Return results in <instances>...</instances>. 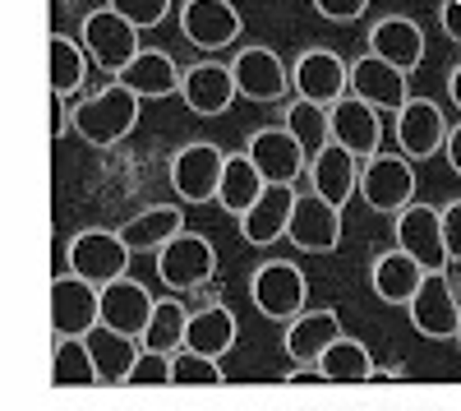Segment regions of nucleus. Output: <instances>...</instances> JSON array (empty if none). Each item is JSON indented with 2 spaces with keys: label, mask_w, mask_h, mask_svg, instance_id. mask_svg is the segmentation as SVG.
Instances as JSON below:
<instances>
[{
  "label": "nucleus",
  "mask_w": 461,
  "mask_h": 411,
  "mask_svg": "<svg viewBox=\"0 0 461 411\" xmlns=\"http://www.w3.org/2000/svg\"><path fill=\"white\" fill-rule=\"evenodd\" d=\"M139 106H143V97H134L125 84L111 79L106 88H97L93 97H84L74 106V130H79V139L93 143V148H115L121 139L134 134Z\"/></svg>",
  "instance_id": "obj_1"
},
{
  "label": "nucleus",
  "mask_w": 461,
  "mask_h": 411,
  "mask_svg": "<svg viewBox=\"0 0 461 411\" xmlns=\"http://www.w3.org/2000/svg\"><path fill=\"white\" fill-rule=\"evenodd\" d=\"M65 259H69V273L84 278L93 287H111L130 278V245L121 241V227H84L74 232L69 245H65Z\"/></svg>",
  "instance_id": "obj_2"
},
{
  "label": "nucleus",
  "mask_w": 461,
  "mask_h": 411,
  "mask_svg": "<svg viewBox=\"0 0 461 411\" xmlns=\"http://www.w3.org/2000/svg\"><path fill=\"white\" fill-rule=\"evenodd\" d=\"M249 301L263 319H277L286 328L291 319H300L310 310L304 306L310 301V278H304L300 264H291V259H267V264H258L254 278H249Z\"/></svg>",
  "instance_id": "obj_3"
},
{
  "label": "nucleus",
  "mask_w": 461,
  "mask_h": 411,
  "mask_svg": "<svg viewBox=\"0 0 461 411\" xmlns=\"http://www.w3.org/2000/svg\"><path fill=\"white\" fill-rule=\"evenodd\" d=\"M415 190H420V180L406 153H378L360 167V199L374 213H388V217L406 213L415 204Z\"/></svg>",
  "instance_id": "obj_4"
},
{
  "label": "nucleus",
  "mask_w": 461,
  "mask_h": 411,
  "mask_svg": "<svg viewBox=\"0 0 461 411\" xmlns=\"http://www.w3.org/2000/svg\"><path fill=\"white\" fill-rule=\"evenodd\" d=\"M79 42H84L88 60H93L97 69H106L111 79H115L121 69H130L134 56L143 51V47H139V28H134L130 19H121L111 5H102V10H93V14L84 19Z\"/></svg>",
  "instance_id": "obj_5"
},
{
  "label": "nucleus",
  "mask_w": 461,
  "mask_h": 411,
  "mask_svg": "<svg viewBox=\"0 0 461 411\" xmlns=\"http://www.w3.org/2000/svg\"><path fill=\"white\" fill-rule=\"evenodd\" d=\"M226 158L217 143L199 139V143H185L180 153L171 158V190L180 204H212L217 190H221V171H226Z\"/></svg>",
  "instance_id": "obj_6"
},
{
  "label": "nucleus",
  "mask_w": 461,
  "mask_h": 411,
  "mask_svg": "<svg viewBox=\"0 0 461 411\" xmlns=\"http://www.w3.org/2000/svg\"><path fill=\"white\" fill-rule=\"evenodd\" d=\"M397 250H406L415 264H425V273H447V241H443V208L434 204H411L406 213L393 217Z\"/></svg>",
  "instance_id": "obj_7"
},
{
  "label": "nucleus",
  "mask_w": 461,
  "mask_h": 411,
  "mask_svg": "<svg viewBox=\"0 0 461 411\" xmlns=\"http://www.w3.org/2000/svg\"><path fill=\"white\" fill-rule=\"evenodd\" d=\"M102 328V287L60 273L51 282V333L56 338H88Z\"/></svg>",
  "instance_id": "obj_8"
},
{
  "label": "nucleus",
  "mask_w": 461,
  "mask_h": 411,
  "mask_svg": "<svg viewBox=\"0 0 461 411\" xmlns=\"http://www.w3.org/2000/svg\"><path fill=\"white\" fill-rule=\"evenodd\" d=\"M245 153H249V162L258 167V176L267 185H295L300 176H310V153H304L300 139L286 125L254 130L245 139Z\"/></svg>",
  "instance_id": "obj_9"
},
{
  "label": "nucleus",
  "mask_w": 461,
  "mask_h": 411,
  "mask_svg": "<svg viewBox=\"0 0 461 411\" xmlns=\"http://www.w3.org/2000/svg\"><path fill=\"white\" fill-rule=\"evenodd\" d=\"M291 88L304 102L337 106L341 97H351V65H346L337 51H328V47H310L291 69Z\"/></svg>",
  "instance_id": "obj_10"
},
{
  "label": "nucleus",
  "mask_w": 461,
  "mask_h": 411,
  "mask_svg": "<svg viewBox=\"0 0 461 411\" xmlns=\"http://www.w3.org/2000/svg\"><path fill=\"white\" fill-rule=\"evenodd\" d=\"M217 273V250L208 236L199 232H180L162 254H158V278L171 287V291H199L208 287Z\"/></svg>",
  "instance_id": "obj_11"
},
{
  "label": "nucleus",
  "mask_w": 461,
  "mask_h": 411,
  "mask_svg": "<svg viewBox=\"0 0 461 411\" xmlns=\"http://www.w3.org/2000/svg\"><path fill=\"white\" fill-rule=\"evenodd\" d=\"M406 315L420 338H429V342L461 338V296L452 291L447 273H429L425 287L415 291V301L406 306Z\"/></svg>",
  "instance_id": "obj_12"
},
{
  "label": "nucleus",
  "mask_w": 461,
  "mask_h": 411,
  "mask_svg": "<svg viewBox=\"0 0 461 411\" xmlns=\"http://www.w3.org/2000/svg\"><path fill=\"white\" fill-rule=\"evenodd\" d=\"M245 19L240 10L230 5V0H185L180 5V32H185V42L189 47H199V51H226L230 42L240 37Z\"/></svg>",
  "instance_id": "obj_13"
},
{
  "label": "nucleus",
  "mask_w": 461,
  "mask_h": 411,
  "mask_svg": "<svg viewBox=\"0 0 461 411\" xmlns=\"http://www.w3.org/2000/svg\"><path fill=\"white\" fill-rule=\"evenodd\" d=\"M351 93L360 102H369L374 111H383V116H402L406 102H411V74L365 51L351 65Z\"/></svg>",
  "instance_id": "obj_14"
},
{
  "label": "nucleus",
  "mask_w": 461,
  "mask_h": 411,
  "mask_svg": "<svg viewBox=\"0 0 461 411\" xmlns=\"http://www.w3.org/2000/svg\"><path fill=\"white\" fill-rule=\"evenodd\" d=\"M447 116H443V106L429 102V97H411L406 111L397 116V148L411 158V162H429L438 158L443 148H447Z\"/></svg>",
  "instance_id": "obj_15"
},
{
  "label": "nucleus",
  "mask_w": 461,
  "mask_h": 411,
  "mask_svg": "<svg viewBox=\"0 0 461 411\" xmlns=\"http://www.w3.org/2000/svg\"><path fill=\"white\" fill-rule=\"evenodd\" d=\"M152 315H158V296H152L143 282L121 278V282L102 287V328L125 333V338H139L143 342Z\"/></svg>",
  "instance_id": "obj_16"
},
{
  "label": "nucleus",
  "mask_w": 461,
  "mask_h": 411,
  "mask_svg": "<svg viewBox=\"0 0 461 411\" xmlns=\"http://www.w3.org/2000/svg\"><path fill=\"white\" fill-rule=\"evenodd\" d=\"M286 241H295V250L304 254H328L341 245V208H332L328 199H319L314 190L295 195V213H291V227Z\"/></svg>",
  "instance_id": "obj_17"
},
{
  "label": "nucleus",
  "mask_w": 461,
  "mask_h": 411,
  "mask_svg": "<svg viewBox=\"0 0 461 411\" xmlns=\"http://www.w3.org/2000/svg\"><path fill=\"white\" fill-rule=\"evenodd\" d=\"M230 74H236L240 97L249 102H277L291 88V69L282 65L273 47H240L236 60H230Z\"/></svg>",
  "instance_id": "obj_18"
},
{
  "label": "nucleus",
  "mask_w": 461,
  "mask_h": 411,
  "mask_svg": "<svg viewBox=\"0 0 461 411\" xmlns=\"http://www.w3.org/2000/svg\"><path fill=\"white\" fill-rule=\"evenodd\" d=\"M332 143L346 148V153H356L360 162L378 158V148H383V111H374L356 93L341 97L332 106Z\"/></svg>",
  "instance_id": "obj_19"
},
{
  "label": "nucleus",
  "mask_w": 461,
  "mask_h": 411,
  "mask_svg": "<svg viewBox=\"0 0 461 411\" xmlns=\"http://www.w3.org/2000/svg\"><path fill=\"white\" fill-rule=\"evenodd\" d=\"M236 97H240L236 74H230V65H221V60L189 65L185 79H180V102L194 111V116H221Z\"/></svg>",
  "instance_id": "obj_20"
},
{
  "label": "nucleus",
  "mask_w": 461,
  "mask_h": 411,
  "mask_svg": "<svg viewBox=\"0 0 461 411\" xmlns=\"http://www.w3.org/2000/svg\"><path fill=\"white\" fill-rule=\"evenodd\" d=\"M337 338H346L337 310H304L300 319H291V324L282 328V352H286L295 365H310V370H314L319 356H323Z\"/></svg>",
  "instance_id": "obj_21"
},
{
  "label": "nucleus",
  "mask_w": 461,
  "mask_h": 411,
  "mask_svg": "<svg viewBox=\"0 0 461 411\" xmlns=\"http://www.w3.org/2000/svg\"><path fill=\"white\" fill-rule=\"evenodd\" d=\"M425 264H415V259L406 250H383L374 264H369V291L378 296L383 306H411L415 291L425 287Z\"/></svg>",
  "instance_id": "obj_22"
},
{
  "label": "nucleus",
  "mask_w": 461,
  "mask_h": 411,
  "mask_svg": "<svg viewBox=\"0 0 461 411\" xmlns=\"http://www.w3.org/2000/svg\"><path fill=\"white\" fill-rule=\"evenodd\" d=\"M369 56H378V60H388V65L415 74L420 60H425V28H420L415 19H406V14L378 19L369 28Z\"/></svg>",
  "instance_id": "obj_23"
},
{
  "label": "nucleus",
  "mask_w": 461,
  "mask_h": 411,
  "mask_svg": "<svg viewBox=\"0 0 461 411\" xmlns=\"http://www.w3.org/2000/svg\"><path fill=\"white\" fill-rule=\"evenodd\" d=\"M360 158L356 153H346V148L328 143L323 153L310 162V190L319 199H328L332 208H346V199L360 195Z\"/></svg>",
  "instance_id": "obj_24"
},
{
  "label": "nucleus",
  "mask_w": 461,
  "mask_h": 411,
  "mask_svg": "<svg viewBox=\"0 0 461 411\" xmlns=\"http://www.w3.org/2000/svg\"><path fill=\"white\" fill-rule=\"evenodd\" d=\"M180 79H185V74L176 69V60H171L167 51H148V47L134 56L130 69L115 74V84H125V88H130L134 97H143V102L180 97Z\"/></svg>",
  "instance_id": "obj_25"
},
{
  "label": "nucleus",
  "mask_w": 461,
  "mask_h": 411,
  "mask_svg": "<svg viewBox=\"0 0 461 411\" xmlns=\"http://www.w3.org/2000/svg\"><path fill=\"white\" fill-rule=\"evenodd\" d=\"M291 213H295V190H291V185H267L263 199L240 217V236L249 245H273V241L286 236Z\"/></svg>",
  "instance_id": "obj_26"
},
{
  "label": "nucleus",
  "mask_w": 461,
  "mask_h": 411,
  "mask_svg": "<svg viewBox=\"0 0 461 411\" xmlns=\"http://www.w3.org/2000/svg\"><path fill=\"white\" fill-rule=\"evenodd\" d=\"M180 232H185V213L176 204H158V208L134 213L121 227V241L130 245V254H162Z\"/></svg>",
  "instance_id": "obj_27"
},
{
  "label": "nucleus",
  "mask_w": 461,
  "mask_h": 411,
  "mask_svg": "<svg viewBox=\"0 0 461 411\" xmlns=\"http://www.w3.org/2000/svg\"><path fill=\"white\" fill-rule=\"evenodd\" d=\"M88 352H93V365H97V384H130L134 365L143 356V342L125 338V333L97 328V333H88Z\"/></svg>",
  "instance_id": "obj_28"
},
{
  "label": "nucleus",
  "mask_w": 461,
  "mask_h": 411,
  "mask_svg": "<svg viewBox=\"0 0 461 411\" xmlns=\"http://www.w3.org/2000/svg\"><path fill=\"white\" fill-rule=\"evenodd\" d=\"M236 338H240V324H236V315H230L226 306H203V310L189 315V333H185L189 352L221 361L230 347H236Z\"/></svg>",
  "instance_id": "obj_29"
},
{
  "label": "nucleus",
  "mask_w": 461,
  "mask_h": 411,
  "mask_svg": "<svg viewBox=\"0 0 461 411\" xmlns=\"http://www.w3.org/2000/svg\"><path fill=\"white\" fill-rule=\"evenodd\" d=\"M267 190V180L258 176V167L249 162V153H230L226 158V171H221V190H217V204L230 213V217H245Z\"/></svg>",
  "instance_id": "obj_30"
},
{
  "label": "nucleus",
  "mask_w": 461,
  "mask_h": 411,
  "mask_svg": "<svg viewBox=\"0 0 461 411\" xmlns=\"http://www.w3.org/2000/svg\"><path fill=\"white\" fill-rule=\"evenodd\" d=\"M314 375L319 379H337V384H365V379H374V356H369V347L360 338H337L319 356Z\"/></svg>",
  "instance_id": "obj_31"
},
{
  "label": "nucleus",
  "mask_w": 461,
  "mask_h": 411,
  "mask_svg": "<svg viewBox=\"0 0 461 411\" xmlns=\"http://www.w3.org/2000/svg\"><path fill=\"white\" fill-rule=\"evenodd\" d=\"M282 125L300 139V148H304V153H310V162H314V158L323 153V148L332 143V106H319V102L295 97V102L286 106Z\"/></svg>",
  "instance_id": "obj_32"
},
{
  "label": "nucleus",
  "mask_w": 461,
  "mask_h": 411,
  "mask_svg": "<svg viewBox=\"0 0 461 411\" xmlns=\"http://www.w3.org/2000/svg\"><path fill=\"white\" fill-rule=\"evenodd\" d=\"M88 84V51L69 32H51V93L74 97Z\"/></svg>",
  "instance_id": "obj_33"
},
{
  "label": "nucleus",
  "mask_w": 461,
  "mask_h": 411,
  "mask_svg": "<svg viewBox=\"0 0 461 411\" xmlns=\"http://www.w3.org/2000/svg\"><path fill=\"white\" fill-rule=\"evenodd\" d=\"M51 384L56 388L97 384V365H93L88 338H56V347H51Z\"/></svg>",
  "instance_id": "obj_34"
},
{
  "label": "nucleus",
  "mask_w": 461,
  "mask_h": 411,
  "mask_svg": "<svg viewBox=\"0 0 461 411\" xmlns=\"http://www.w3.org/2000/svg\"><path fill=\"white\" fill-rule=\"evenodd\" d=\"M185 333H189V315L180 301H158V315H152L148 333H143V352H162L176 356L185 352Z\"/></svg>",
  "instance_id": "obj_35"
},
{
  "label": "nucleus",
  "mask_w": 461,
  "mask_h": 411,
  "mask_svg": "<svg viewBox=\"0 0 461 411\" xmlns=\"http://www.w3.org/2000/svg\"><path fill=\"white\" fill-rule=\"evenodd\" d=\"M171 365H176V384H221L226 375H221V361H212V356H199V352H176L171 356Z\"/></svg>",
  "instance_id": "obj_36"
},
{
  "label": "nucleus",
  "mask_w": 461,
  "mask_h": 411,
  "mask_svg": "<svg viewBox=\"0 0 461 411\" xmlns=\"http://www.w3.org/2000/svg\"><path fill=\"white\" fill-rule=\"evenodd\" d=\"M106 5L121 14V19H130L139 32H143V28H158V23L171 14V0H106Z\"/></svg>",
  "instance_id": "obj_37"
},
{
  "label": "nucleus",
  "mask_w": 461,
  "mask_h": 411,
  "mask_svg": "<svg viewBox=\"0 0 461 411\" xmlns=\"http://www.w3.org/2000/svg\"><path fill=\"white\" fill-rule=\"evenodd\" d=\"M130 384H176V365H171V356H162V352H143L139 365H134V375H130Z\"/></svg>",
  "instance_id": "obj_38"
},
{
  "label": "nucleus",
  "mask_w": 461,
  "mask_h": 411,
  "mask_svg": "<svg viewBox=\"0 0 461 411\" xmlns=\"http://www.w3.org/2000/svg\"><path fill=\"white\" fill-rule=\"evenodd\" d=\"M314 10L332 23H356L369 10V0H314Z\"/></svg>",
  "instance_id": "obj_39"
},
{
  "label": "nucleus",
  "mask_w": 461,
  "mask_h": 411,
  "mask_svg": "<svg viewBox=\"0 0 461 411\" xmlns=\"http://www.w3.org/2000/svg\"><path fill=\"white\" fill-rule=\"evenodd\" d=\"M443 241H447V259L461 264V199H452L443 208Z\"/></svg>",
  "instance_id": "obj_40"
},
{
  "label": "nucleus",
  "mask_w": 461,
  "mask_h": 411,
  "mask_svg": "<svg viewBox=\"0 0 461 411\" xmlns=\"http://www.w3.org/2000/svg\"><path fill=\"white\" fill-rule=\"evenodd\" d=\"M69 125H74V106H69V97L51 93V139H65Z\"/></svg>",
  "instance_id": "obj_41"
},
{
  "label": "nucleus",
  "mask_w": 461,
  "mask_h": 411,
  "mask_svg": "<svg viewBox=\"0 0 461 411\" xmlns=\"http://www.w3.org/2000/svg\"><path fill=\"white\" fill-rule=\"evenodd\" d=\"M438 23H443V32H447V42H456V47H461V5H456V0L438 5Z\"/></svg>",
  "instance_id": "obj_42"
},
{
  "label": "nucleus",
  "mask_w": 461,
  "mask_h": 411,
  "mask_svg": "<svg viewBox=\"0 0 461 411\" xmlns=\"http://www.w3.org/2000/svg\"><path fill=\"white\" fill-rule=\"evenodd\" d=\"M443 158H447V167L461 176V121L452 125V134H447V148H443Z\"/></svg>",
  "instance_id": "obj_43"
},
{
  "label": "nucleus",
  "mask_w": 461,
  "mask_h": 411,
  "mask_svg": "<svg viewBox=\"0 0 461 411\" xmlns=\"http://www.w3.org/2000/svg\"><path fill=\"white\" fill-rule=\"evenodd\" d=\"M447 97H452V106L461 111V65H456V69L447 74Z\"/></svg>",
  "instance_id": "obj_44"
},
{
  "label": "nucleus",
  "mask_w": 461,
  "mask_h": 411,
  "mask_svg": "<svg viewBox=\"0 0 461 411\" xmlns=\"http://www.w3.org/2000/svg\"><path fill=\"white\" fill-rule=\"evenodd\" d=\"M456 342H461V338H456ZM456 352H461V347H456Z\"/></svg>",
  "instance_id": "obj_45"
}]
</instances>
